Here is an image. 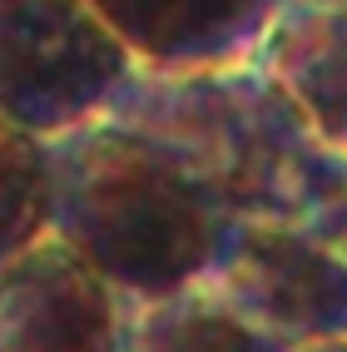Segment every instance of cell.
<instances>
[{"mask_svg": "<svg viewBox=\"0 0 347 352\" xmlns=\"http://www.w3.org/2000/svg\"><path fill=\"white\" fill-rule=\"evenodd\" d=\"M104 120H120L174 154L228 219L303 223L342 164L258 60L139 69Z\"/></svg>", "mask_w": 347, "mask_h": 352, "instance_id": "cell-1", "label": "cell"}, {"mask_svg": "<svg viewBox=\"0 0 347 352\" xmlns=\"http://www.w3.org/2000/svg\"><path fill=\"white\" fill-rule=\"evenodd\" d=\"M50 144V233L129 302L199 283L228 239L223 208L139 129L95 120Z\"/></svg>", "mask_w": 347, "mask_h": 352, "instance_id": "cell-2", "label": "cell"}, {"mask_svg": "<svg viewBox=\"0 0 347 352\" xmlns=\"http://www.w3.org/2000/svg\"><path fill=\"white\" fill-rule=\"evenodd\" d=\"M89 0H0V120L60 139L104 120L139 75Z\"/></svg>", "mask_w": 347, "mask_h": 352, "instance_id": "cell-3", "label": "cell"}, {"mask_svg": "<svg viewBox=\"0 0 347 352\" xmlns=\"http://www.w3.org/2000/svg\"><path fill=\"white\" fill-rule=\"evenodd\" d=\"M199 283L288 347L347 338V258L303 223L234 219Z\"/></svg>", "mask_w": 347, "mask_h": 352, "instance_id": "cell-4", "label": "cell"}, {"mask_svg": "<svg viewBox=\"0 0 347 352\" xmlns=\"http://www.w3.org/2000/svg\"><path fill=\"white\" fill-rule=\"evenodd\" d=\"M129 298L60 233L0 268V352H120Z\"/></svg>", "mask_w": 347, "mask_h": 352, "instance_id": "cell-5", "label": "cell"}, {"mask_svg": "<svg viewBox=\"0 0 347 352\" xmlns=\"http://www.w3.org/2000/svg\"><path fill=\"white\" fill-rule=\"evenodd\" d=\"M144 69L243 65L283 0H89Z\"/></svg>", "mask_w": 347, "mask_h": 352, "instance_id": "cell-6", "label": "cell"}, {"mask_svg": "<svg viewBox=\"0 0 347 352\" xmlns=\"http://www.w3.org/2000/svg\"><path fill=\"white\" fill-rule=\"evenodd\" d=\"M253 60L283 85L322 144L347 159V6L283 0Z\"/></svg>", "mask_w": 347, "mask_h": 352, "instance_id": "cell-7", "label": "cell"}, {"mask_svg": "<svg viewBox=\"0 0 347 352\" xmlns=\"http://www.w3.org/2000/svg\"><path fill=\"white\" fill-rule=\"evenodd\" d=\"M120 352H288V342L238 318L203 283H189L164 298L129 302Z\"/></svg>", "mask_w": 347, "mask_h": 352, "instance_id": "cell-8", "label": "cell"}, {"mask_svg": "<svg viewBox=\"0 0 347 352\" xmlns=\"http://www.w3.org/2000/svg\"><path fill=\"white\" fill-rule=\"evenodd\" d=\"M50 144L0 120V268L50 233Z\"/></svg>", "mask_w": 347, "mask_h": 352, "instance_id": "cell-9", "label": "cell"}, {"mask_svg": "<svg viewBox=\"0 0 347 352\" xmlns=\"http://www.w3.org/2000/svg\"><path fill=\"white\" fill-rule=\"evenodd\" d=\"M303 228L317 233L333 253L347 258V159L337 164V174L322 184V194L313 199V208L303 214Z\"/></svg>", "mask_w": 347, "mask_h": 352, "instance_id": "cell-10", "label": "cell"}, {"mask_svg": "<svg viewBox=\"0 0 347 352\" xmlns=\"http://www.w3.org/2000/svg\"><path fill=\"white\" fill-rule=\"evenodd\" d=\"M288 352H347V338H322V342H298Z\"/></svg>", "mask_w": 347, "mask_h": 352, "instance_id": "cell-11", "label": "cell"}, {"mask_svg": "<svg viewBox=\"0 0 347 352\" xmlns=\"http://www.w3.org/2000/svg\"><path fill=\"white\" fill-rule=\"evenodd\" d=\"M308 6H347V0H308Z\"/></svg>", "mask_w": 347, "mask_h": 352, "instance_id": "cell-12", "label": "cell"}]
</instances>
